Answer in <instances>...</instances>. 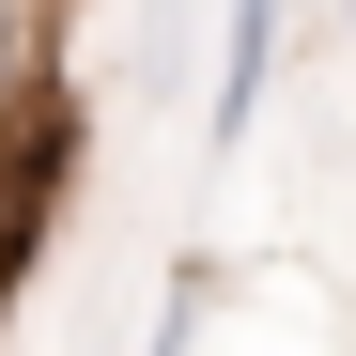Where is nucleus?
<instances>
[{
  "label": "nucleus",
  "instance_id": "2",
  "mask_svg": "<svg viewBox=\"0 0 356 356\" xmlns=\"http://www.w3.org/2000/svg\"><path fill=\"white\" fill-rule=\"evenodd\" d=\"M63 93V0H0V140Z\"/></svg>",
  "mask_w": 356,
  "mask_h": 356
},
{
  "label": "nucleus",
  "instance_id": "1",
  "mask_svg": "<svg viewBox=\"0 0 356 356\" xmlns=\"http://www.w3.org/2000/svg\"><path fill=\"white\" fill-rule=\"evenodd\" d=\"M264 78H279V0H217V93H202V124H217V155L264 124Z\"/></svg>",
  "mask_w": 356,
  "mask_h": 356
}]
</instances>
